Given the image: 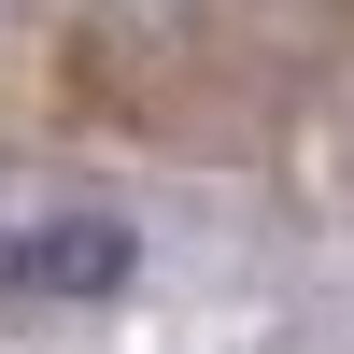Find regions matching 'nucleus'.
<instances>
[{
  "instance_id": "f257e3e1",
  "label": "nucleus",
  "mask_w": 354,
  "mask_h": 354,
  "mask_svg": "<svg viewBox=\"0 0 354 354\" xmlns=\"http://www.w3.org/2000/svg\"><path fill=\"white\" fill-rule=\"evenodd\" d=\"M142 283V227L85 213V198H43V213H0V298L15 312H85Z\"/></svg>"
},
{
  "instance_id": "f03ea898",
  "label": "nucleus",
  "mask_w": 354,
  "mask_h": 354,
  "mask_svg": "<svg viewBox=\"0 0 354 354\" xmlns=\"http://www.w3.org/2000/svg\"><path fill=\"white\" fill-rule=\"evenodd\" d=\"M142 15H185V0H142Z\"/></svg>"
}]
</instances>
